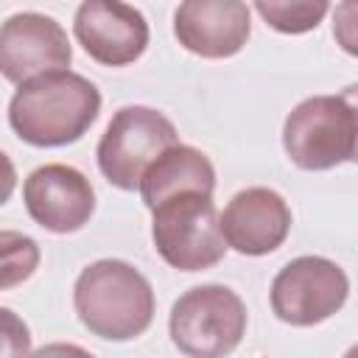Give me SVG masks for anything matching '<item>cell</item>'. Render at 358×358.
I'll return each instance as SVG.
<instances>
[{"label":"cell","instance_id":"obj_1","mask_svg":"<svg viewBox=\"0 0 358 358\" xmlns=\"http://www.w3.org/2000/svg\"><path fill=\"white\" fill-rule=\"evenodd\" d=\"M98 112V87L73 70H56L17 87L8 103V126L28 145L59 148L81 140Z\"/></svg>","mask_w":358,"mask_h":358},{"label":"cell","instance_id":"obj_2","mask_svg":"<svg viewBox=\"0 0 358 358\" xmlns=\"http://www.w3.org/2000/svg\"><path fill=\"white\" fill-rule=\"evenodd\" d=\"M73 308L81 324L106 341H131L154 322V288L143 271L117 257L81 268L73 285Z\"/></svg>","mask_w":358,"mask_h":358},{"label":"cell","instance_id":"obj_3","mask_svg":"<svg viewBox=\"0 0 358 358\" xmlns=\"http://www.w3.org/2000/svg\"><path fill=\"white\" fill-rule=\"evenodd\" d=\"M358 115L352 90L341 95H310L282 123V148L302 171H330L355 159Z\"/></svg>","mask_w":358,"mask_h":358},{"label":"cell","instance_id":"obj_4","mask_svg":"<svg viewBox=\"0 0 358 358\" xmlns=\"http://www.w3.org/2000/svg\"><path fill=\"white\" fill-rule=\"evenodd\" d=\"M243 299L218 282L196 285L185 291L168 319L173 347L187 358H227L246 336Z\"/></svg>","mask_w":358,"mask_h":358},{"label":"cell","instance_id":"obj_5","mask_svg":"<svg viewBox=\"0 0 358 358\" xmlns=\"http://www.w3.org/2000/svg\"><path fill=\"white\" fill-rule=\"evenodd\" d=\"M151 238L159 257L179 271H204L224 260L218 210L213 196L176 193L151 210Z\"/></svg>","mask_w":358,"mask_h":358},{"label":"cell","instance_id":"obj_6","mask_svg":"<svg viewBox=\"0 0 358 358\" xmlns=\"http://www.w3.org/2000/svg\"><path fill=\"white\" fill-rule=\"evenodd\" d=\"M176 143V126L162 112L151 106H123L103 129L95 157L109 185L137 190L145 168Z\"/></svg>","mask_w":358,"mask_h":358},{"label":"cell","instance_id":"obj_7","mask_svg":"<svg viewBox=\"0 0 358 358\" xmlns=\"http://www.w3.org/2000/svg\"><path fill=\"white\" fill-rule=\"evenodd\" d=\"M350 296L347 271L322 257L302 255L285 263L271 280V310L280 322L294 327H313L344 308Z\"/></svg>","mask_w":358,"mask_h":358},{"label":"cell","instance_id":"obj_8","mask_svg":"<svg viewBox=\"0 0 358 358\" xmlns=\"http://www.w3.org/2000/svg\"><path fill=\"white\" fill-rule=\"evenodd\" d=\"M73 45L67 31L48 14L20 11L0 25V76L11 84H25L36 76L67 70Z\"/></svg>","mask_w":358,"mask_h":358},{"label":"cell","instance_id":"obj_9","mask_svg":"<svg viewBox=\"0 0 358 358\" xmlns=\"http://www.w3.org/2000/svg\"><path fill=\"white\" fill-rule=\"evenodd\" d=\"M73 34L90 59L106 67L137 62L148 48V22L140 8L115 0H87L76 8Z\"/></svg>","mask_w":358,"mask_h":358},{"label":"cell","instance_id":"obj_10","mask_svg":"<svg viewBox=\"0 0 358 358\" xmlns=\"http://www.w3.org/2000/svg\"><path fill=\"white\" fill-rule=\"evenodd\" d=\"M22 201L28 215L48 232H78L95 213V190L90 179L62 162L39 165L22 185Z\"/></svg>","mask_w":358,"mask_h":358},{"label":"cell","instance_id":"obj_11","mask_svg":"<svg viewBox=\"0 0 358 358\" xmlns=\"http://www.w3.org/2000/svg\"><path fill=\"white\" fill-rule=\"evenodd\" d=\"M227 249L263 257L280 249L291 232V207L271 187H246L229 199L218 215Z\"/></svg>","mask_w":358,"mask_h":358},{"label":"cell","instance_id":"obj_12","mask_svg":"<svg viewBox=\"0 0 358 358\" xmlns=\"http://www.w3.org/2000/svg\"><path fill=\"white\" fill-rule=\"evenodd\" d=\"M179 45L201 59H229L252 34L249 6L241 0H187L173 14Z\"/></svg>","mask_w":358,"mask_h":358},{"label":"cell","instance_id":"obj_13","mask_svg":"<svg viewBox=\"0 0 358 358\" xmlns=\"http://www.w3.org/2000/svg\"><path fill=\"white\" fill-rule=\"evenodd\" d=\"M143 204L154 210L159 201L176 196V193H204L213 196L215 190V168L210 157L193 145H171L165 148L143 173L137 185Z\"/></svg>","mask_w":358,"mask_h":358},{"label":"cell","instance_id":"obj_14","mask_svg":"<svg viewBox=\"0 0 358 358\" xmlns=\"http://www.w3.org/2000/svg\"><path fill=\"white\" fill-rule=\"evenodd\" d=\"M255 11L280 34H308L319 28L330 6L324 0H257Z\"/></svg>","mask_w":358,"mask_h":358},{"label":"cell","instance_id":"obj_15","mask_svg":"<svg viewBox=\"0 0 358 358\" xmlns=\"http://www.w3.org/2000/svg\"><path fill=\"white\" fill-rule=\"evenodd\" d=\"M39 243L17 229H0V291L22 285L39 268Z\"/></svg>","mask_w":358,"mask_h":358},{"label":"cell","instance_id":"obj_16","mask_svg":"<svg viewBox=\"0 0 358 358\" xmlns=\"http://www.w3.org/2000/svg\"><path fill=\"white\" fill-rule=\"evenodd\" d=\"M31 355V330L11 310L0 308V358H28Z\"/></svg>","mask_w":358,"mask_h":358},{"label":"cell","instance_id":"obj_17","mask_svg":"<svg viewBox=\"0 0 358 358\" xmlns=\"http://www.w3.org/2000/svg\"><path fill=\"white\" fill-rule=\"evenodd\" d=\"M28 358H95V355L87 352V350L78 347V344H70V341H53V344H45V347L34 350Z\"/></svg>","mask_w":358,"mask_h":358},{"label":"cell","instance_id":"obj_18","mask_svg":"<svg viewBox=\"0 0 358 358\" xmlns=\"http://www.w3.org/2000/svg\"><path fill=\"white\" fill-rule=\"evenodd\" d=\"M14 187H17V168H14V162L8 159V154L0 151V207L11 199Z\"/></svg>","mask_w":358,"mask_h":358}]
</instances>
